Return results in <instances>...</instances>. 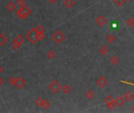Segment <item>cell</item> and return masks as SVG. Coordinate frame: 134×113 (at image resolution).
Segmentation results:
<instances>
[{"mask_svg":"<svg viewBox=\"0 0 134 113\" xmlns=\"http://www.w3.org/2000/svg\"><path fill=\"white\" fill-rule=\"evenodd\" d=\"M16 4L18 5L19 7H23L25 6V0H17Z\"/></svg>","mask_w":134,"mask_h":113,"instance_id":"obj_27","label":"cell"},{"mask_svg":"<svg viewBox=\"0 0 134 113\" xmlns=\"http://www.w3.org/2000/svg\"><path fill=\"white\" fill-rule=\"evenodd\" d=\"M3 82H4V80H3V79L2 77H0V87H1V86H3Z\"/></svg>","mask_w":134,"mask_h":113,"instance_id":"obj_31","label":"cell"},{"mask_svg":"<svg viewBox=\"0 0 134 113\" xmlns=\"http://www.w3.org/2000/svg\"><path fill=\"white\" fill-rule=\"evenodd\" d=\"M64 5L65 6L66 8L68 9H71L75 4V0H64Z\"/></svg>","mask_w":134,"mask_h":113,"instance_id":"obj_13","label":"cell"},{"mask_svg":"<svg viewBox=\"0 0 134 113\" xmlns=\"http://www.w3.org/2000/svg\"><path fill=\"white\" fill-rule=\"evenodd\" d=\"M2 72H3V68H2V67H1V66H0V74L2 73Z\"/></svg>","mask_w":134,"mask_h":113,"instance_id":"obj_33","label":"cell"},{"mask_svg":"<svg viewBox=\"0 0 134 113\" xmlns=\"http://www.w3.org/2000/svg\"><path fill=\"white\" fill-rule=\"evenodd\" d=\"M45 38V32H38V42H42Z\"/></svg>","mask_w":134,"mask_h":113,"instance_id":"obj_22","label":"cell"},{"mask_svg":"<svg viewBox=\"0 0 134 113\" xmlns=\"http://www.w3.org/2000/svg\"><path fill=\"white\" fill-rule=\"evenodd\" d=\"M123 97H124L125 101H131L134 97V94L130 91H126L124 93Z\"/></svg>","mask_w":134,"mask_h":113,"instance_id":"obj_12","label":"cell"},{"mask_svg":"<svg viewBox=\"0 0 134 113\" xmlns=\"http://www.w3.org/2000/svg\"><path fill=\"white\" fill-rule=\"evenodd\" d=\"M47 1H48V3H50V4H54L55 3L57 2V0H47Z\"/></svg>","mask_w":134,"mask_h":113,"instance_id":"obj_30","label":"cell"},{"mask_svg":"<svg viewBox=\"0 0 134 113\" xmlns=\"http://www.w3.org/2000/svg\"><path fill=\"white\" fill-rule=\"evenodd\" d=\"M32 10L28 7L23 6L16 11V16L20 19H26L32 14Z\"/></svg>","mask_w":134,"mask_h":113,"instance_id":"obj_1","label":"cell"},{"mask_svg":"<svg viewBox=\"0 0 134 113\" xmlns=\"http://www.w3.org/2000/svg\"><path fill=\"white\" fill-rule=\"evenodd\" d=\"M125 25L129 28H132L134 26V19L132 17H129L125 20Z\"/></svg>","mask_w":134,"mask_h":113,"instance_id":"obj_20","label":"cell"},{"mask_svg":"<svg viewBox=\"0 0 134 113\" xmlns=\"http://www.w3.org/2000/svg\"><path fill=\"white\" fill-rule=\"evenodd\" d=\"M61 90H62V92H63L64 94H68V93H69L71 92V86H70L69 85H64V86H62Z\"/></svg>","mask_w":134,"mask_h":113,"instance_id":"obj_21","label":"cell"},{"mask_svg":"<svg viewBox=\"0 0 134 113\" xmlns=\"http://www.w3.org/2000/svg\"><path fill=\"white\" fill-rule=\"evenodd\" d=\"M14 81H15V77H14V76H10V77L7 79V82H8L10 84H11V85H14Z\"/></svg>","mask_w":134,"mask_h":113,"instance_id":"obj_28","label":"cell"},{"mask_svg":"<svg viewBox=\"0 0 134 113\" xmlns=\"http://www.w3.org/2000/svg\"><path fill=\"white\" fill-rule=\"evenodd\" d=\"M109 62L111 63V64L112 65H116L119 63V58L116 56V55H113L110 59H109Z\"/></svg>","mask_w":134,"mask_h":113,"instance_id":"obj_16","label":"cell"},{"mask_svg":"<svg viewBox=\"0 0 134 113\" xmlns=\"http://www.w3.org/2000/svg\"><path fill=\"white\" fill-rule=\"evenodd\" d=\"M130 109H131V111H132V112H134V104L131 106V108H130Z\"/></svg>","mask_w":134,"mask_h":113,"instance_id":"obj_32","label":"cell"},{"mask_svg":"<svg viewBox=\"0 0 134 113\" xmlns=\"http://www.w3.org/2000/svg\"><path fill=\"white\" fill-rule=\"evenodd\" d=\"M98 53L101 55V56H105L108 53V49L106 46H101L99 49H98Z\"/></svg>","mask_w":134,"mask_h":113,"instance_id":"obj_14","label":"cell"},{"mask_svg":"<svg viewBox=\"0 0 134 113\" xmlns=\"http://www.w3.org/2000/svg\"><path fill=\"white\" fill-rule=\"evenodd\" d=\"M25 38L28 42L32 44H35L38 42V32L35 28H32L25 34Z\"/></svg>","mask_w":134,"mask_h":113,"instance_id":"obj_2","label":"cell"},{"mask_svg":"<svg viewBox=\"0 0 134 113\" xmlns=\"http://www.w3.org/2000/svg\"><path fill=\"white\" fill-rule=\"evenodd\" d=\"M127 1H129V0H113V2L118 7L121 6L122 4H124Z\"/></svg>","mask_w":134,"mask_h":113,"instance_id":"obj_24","label":"cell"},{"mask_svg":"<svg viewBox=\"0 0 134 113\" xmlns=\"http://www.w3.org/2000/svg\"><path fill=\"white\" fill-rule=\"evenodd\" d=\"M106 41L109 43V44H112L114 43V42L115 41V37L112 35V34H109L106 36Z\"/></svg>","mask_w":134,"mask_h":113,"instance_id":"obj_19","label":"cell"},{"mask_svg":"<svg viewBox=\"0 0 134 113\" xmlns=\"http://www.w3.org/2000/svg\"><path fill=\"white\" fill-rule=\"evenodd\" d=\"M21 46H18V45H17L16 43H12V44H11V48H12V50H17L18 48H20Z\"/></svg>","mask_w":134,"mask_h":113,"instance_id":"obj_29","label":"cell"},{"mask_svg":"<svg viewBox=\"0 0 134 113\" xmlns=\"http://www.w3.org/2000/svg\"><path fill=\"white\" fill-rule=\"evenodd\" d=\"M8 42V38L3 34V33H1L0 34V46H4L6 45V43Z\"/></svg>","mask_w":134,"mask_h":113,"instance_id":"obj_15","label":"cell"},{"mask_svg":"<svg viewBox=\"0 0 134 113\" xmlns=\"http://www.w3.org/2000/svg\"><path fill=\"white\" fill-rule=\"evenodd\" d=\"M50 105H51V104H50V101L47 100H45L44 104H43V106H42V108L45 109V110H47V109H49V108H50Z\"/></svg>","mask_w":134,"mask_h":113,"instance_id":"obj_26","label":"cell"},{"mask_svg":"<svg viewBox=\"0 0 134 113\" xmlns=\"http://www.w3.org/2000/svg\"><path fill=\"white\" fill-rule=\"evenodd\" d=\"M108 81H107V79L105 77V76H100L96 80V84L100 87V88H103L107 86Z\"/></svg>","mask_w":134,"mask_h":113,"instance_id":"obj_6","label":"cell"},{"mask_svg":"<svg viewBox=\"0 0 134 113\" xmlns=\"http://www.w3.org/2000/svg\"><path fill=\"white\" fill-rule=\"evenodd\" d=\"M62 86L59 82L58 80H52L49 85H48V89L53 93H58L61 90Z\"/></svg>","mask_w":134,"mask_h":113,"instance_id":"obj_4","label":"cell"},{"mask_svg":"<svg viewBox=\"0 0 134 113\" xmlns=\"http://www.w3.org/2000/svg\"><path fill=\"white\" fill-rule=\"evenodd\" d=\"M96 25L98 27H103V25H106L107 23V19L105 18V17H103V15H99L96 18Z\"/></svg>","mask_w":134,"mask_h":113,"instance_id":"obj_7","label":"cell"},{"mask_svg":"<svg viewBox=\"0 0 134 113\" xmlns=\"http://www.w3.org/2000/svg\"><path fill=\"white\" fill-rule=\"evenodd\" d=\"M85 97H86V98L88 99L89 100H93V99L94 98L95 93H94V92H93L92 90L89 89V90H87L85 92Z\"/></svg>","mask_w":134,"mask_h":113,"instance_id":"obj_11","label":"cell"},{"mask_svg":"<svg viewBox=\"0 0 134 113\" xmlns=\"http://www.w3.org/2000/svg\"><path fill=\"white\" fill-rule=\"evenodd\" d=\"M107 107L108 108V109H110V110H113L114 108H115V102H114V100H112V101H111V102H109V103H107Z\"/></svg>","mask_w":134,"mask_h":113,"instance_id":"obj_23","label":"cell"},{"mask_svg":"<svg viewBox=\"0 0 134 113\" xmlns=\"http://www.w3.org/2000/svg\"><path fill=\"white\" fill-rule=\"evenodd\" d=\"M13 43H16L17 45H18V46H21V45L25 43V39H24V37H23L22 35H17L14 39Z\"/></svg>","mask_w":134,"mask_h":113,"instance_id":"obj_9","label":"cell"},{"mask_svg":"<svg viewBox=\"0 0 134 113\" xmlns=\"http://www.w3.org/2000/svg\"><path fill=\"white\" fill-rule=\"evenodd\" d=\"M6 9L9 12H14L17 9V4L14 2H10L6 5Z\"/></svg>","mask_w":134,"mask_h":113,"instance_id":"obj_10","label":"cell"},{"mask_svg":"<svg viewBox=\"0 0 134 113\" xmlns=\"http://www.w3.org/2000/svg\"><path fill=\"white\" fill-rule=\"evenodd\" d=\"M44 101H45L44 99H42L41 97H37V98L35 99V104L37 106H39V107H40V108H42L43 104H44Z\"/></svg>","mask_w":134,"mask_h":113,"instance_id":"obj_17","label":"cell"},{"mask_svg":"<svg viewBox=\"0 0 134 113\" xmlns=\"http://www.w3.org/2000/svg\"><path fill=\"white\" fill-rule=\"evenodd\" d=\"M46 57L49 59V60H52L55 57V52L53 50H49L46 53Z\"/></svg>","mask_w":134,"mask_h":113,"instance_id":"obj_18","label":"cell"},{"mask_svg":"<svg viewBox=\"0 0 134 113\" xmlns=\"http://www.w3.org/2000/svg\"><path fill=\"white\" fill-rule=\"evenodd\" d=\"M114 102H115L116 106H118V107H121V106L125 104V99H124V97H123L122 96L118 95V96H117V97H115Z\"/></svg>","mask_w":134,"mask_h":113,"instance_id":"obj_8","label":"cell"},{"mask_svg":"<svg viewBox=\"0 0 134 113\" xmlns=\"http://www.w3.org/2000/svg\"><path fill=\"white\" fill-rule=\"evenodd\" d=\"M25 84H26V81L23 78H21V77H17V78H15V81H14V86L17 89L21 90L25 86Z\"/></svg>","mask_w":134,"mask_h":113,"instance_id":"obj_5","label":"cell"},{"mask_svg":"<svg viewBox=\"0 0 134 113\" xmlns=\"http://www.w3.org/2000/svg\"><path fill=\"white\" fill-rule=\"evenodd\" d=\"M51 39L55 43L60 44L65 40V35L61 30H57L52 34Z\"/></svg>","mask_w":134,"mask_h":113,"instance_id":"obj_3","label":"cell"},{"mask_svg":"<svg viewBox=\"0 0 134 113\" xmlns=\"http://www.w3.org/2000/svg\"><path fill=\"white\" fill-rule=\"evenodd\" d=\"M114 99L111 96V95H108V96H107L105 98H104V100H103V103L105 104H107V103H109V102H111V101H112V100H114Z\"/></svg>","mask_w":134,"mask_h":113,"instance_id":"obj_25","label":"cell"}]
</instances>
